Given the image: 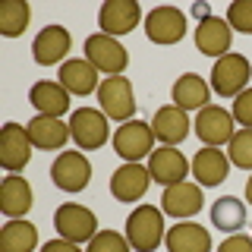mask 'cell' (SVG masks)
Returning a JSON list of instances; mask_svg holds the SVG:
<instances>
[{"mask_svg": "<svg viewBox=\"0 0 252 252\" xmlns=\"http://www.w3.org/2000/svg\"><path fill=\"white\" fill-rule=\"evenodd\" d=\"M164 211L155 205H139L129 218H126V240L132 252H155L164 243Z\"/></svg>", "mask_w": 252, "mask_h": 252, "instance_id": "1", "label": "cell"}, {"mask_svg": "<svg viewBox=\"0 0 252 252\" xmlns=\"http://www.w3.org/2000/svg\"><path fill=\"white\" fill-rule=\"evenodd\" d=\"M69 136H73L76 148H82V152L101 148L110 139L104 110H98V107H76L73 114H69Z\"/></svg>", "mask_w": 252, "mask_h": 252, "instance_id": "2", "label": "cell"}, {"mask_svg": "<svg viewBox=\"0 0 252 252\" xmlns=\"http://www.w3.org/2000/svg\"><path fill=\"white\" fill-rule=\"evenodd\" d=\"M98 101L107 120L129 123L136 114V94H132V82L126 76H107L98 85Z\"/></svg>", "mask_w": 252, "mask_h": 252, "instance_id": "3", "label": "cell"}, {"mask_svg": "<svg viewBox=\"0 0 252 252\" xmlns=\"http://www.w3.org/2000/svg\"><path fill=\"white\" fill-rule=\"evenodd\" d=\"M54 227H57L60 240L69 243H92L94 233H98V218H94L92 208L76 202H66L54 211Z\"/></svg>", "mask_w": 252, "mask_h": 252, "instance_id": "4", "label": "cell"}, {"mask_svg": "<svg viewBox=\"0 0 252 252\" xmlns=\"http://www.w3.org/2000/svg\"><path fill=\"white\" fill-rule=\"evenodd\" d=\"M249 76H252V66L243 54H224L211 66V89L220 98H236L240 92H246Z\"/></svg>", "mask_w": 252, "mask_h": 252, "instance_id": "5", "label": "cell"}, {"mask_svg": "<svg viewBox=\"0 0 252 252\" xmlns=\"http://www.w3.org/2000/svg\"><path fill=\"white\" fill-rule=\"evenodd\" d=\"M85 60H89L98 73H107V76H120L123 69L129 66V54H126V47L117 41V38L104 35V32L85 38Z\"/></svg>", "mask_w": 252, "mask_h": 252, "instance_id": "6", "label": "cell"}, {"mask_svg": "<svg viewBox=\"0 0 252 252\" xmlns=\"http://www.w3.org/2000/svg\"><path fill=\"white\" fill-rule=\"evenodd\" d=\"M152 142H155L152 123H145V120H129V123L117 126V132H114V152L120 155L126 164H139L142 158H148V155L155 152Z\"/></svg>", "mask_w": 252, "mask_h": 252, "instance_id": "7", "label": "cell"}, {"mask_svg": "<svg viewBox=\"0 0 252 252\" xmlns=\"http://www.w3.org/2000/svg\"><path fill=\"white\" fill-rule=\"evenodd\" d=\"M51 180L63 192H82L92 180V164L82 152H60L51 164Z\"/></svg>", "mask_w": 252, "mask_h": 252, "instance_id": "8", "label": "cell"}, {"mask_svg": "<svg viewBox=\"0 0 252 252\" xmlns=\"http://www.w3.org/2000/svg\"><path fill=\"white\" fill-rule=\"evenodd\" d=\"M145 35L152 44H180L186 38V16L177 6H155L145 16Z\"/></svg>", "mask_w": 252, "mask_h": 252, "instance_id": "9", "label": "cell"}, {"mask_svg": "<svg viewBox=\"0 0 252 252\" xmlns=\"http://www.w3.org/2000/svg\"><path fill=\"white\" fill-rule=\"evenodd\" d=\"M233 114L230 110H224V107H218V104H208V107H202L199 114H195V136H199L208 148H218V145H230V139L236 136V129H233Z\"/></svg>", "mask_w": 252, "mask_h": 252, "instance_id": "10", "label": "cell"}, {"mask_svg": "<svg viewBox=\"0 0 252 252\" xmlns=\"http://www.w3.org/2000/svg\"><path fill=\"white\" fill-rule=\"evenodd\" d=\"M32 139L26 132V126L19 123H6L0 132V164L6 173H19L26 164L32 161Z\"/></svg>", "mask_w": 252, "mask_h": 252, "instance_id": "11", "label": "cell"}, {"mask_svg": "<svg viewBox=\"0 0 252 252\" xmlns=\"http://www.w3.org/2000/svg\"><path fill=\"white\" fill-rule=\"evenodd\" d=\"M139 19H142V10H139L136 0H107L98 10V26L110 38L129 35V32L139 26Z\"/></svg>", "mask_w": 252, "mask_h": 252, "instance_id": "12", "label": "cell"}, {"mask_svg": "<svg viewBox=\"0 0 252 252\" xmlns=\"http://www.w3.org/2000/svg\"><path fill=\"white\" fill-rule=\"evenodd\" d=\"M148 183H152L148 167H142V164H123V167H117L110 173V195L123 205L139 202L142 195H145Z\"/></svg>", "mask_w": 252, "mask_h": 252, "instance_id": "13", "label": "cell"}, {"mask_svg": "<svg viewBox=\"0 0 252 252\" xmlns=\"http://www.w3.org/2000/svg\"><path fill=\"white\" fill-rule=\"evenodd\" d=\"M148 173H152L155 183L161 186H173V183H183L186 173H189V161L183 158V152L170 145H161L148 155Z\"/></svg>", "mask_w": 252, "mask_h": 252, "instance_id": "14", "label": "cell"}, {"mask_svg": "<svg viewBox=\"0 0 252 252\" xmlns=\"http://www.w3.org/2000/svg\"><path fill=\"white\" fill-rule=\"evenodd\" d=\"M230 41H233V29L227 19L220 16H205L195 26V47L208 57H224L230 54Z\"/></svg>", "mask_w": 252, "mask_h": 252, "instance_id": "15", "label": "cell"}, {"mask_svg": "<svg viewBox=\"0 0 252 252\" xmlns=\"http://www.w3.org/2000/svg\"><path fill=\"white\" fill-rule=\"evenodd\" d=\"M66 54H69V32L63 26H57V22L44 26L35 35V41H32V57H35L38 66H54Z\"/></svg>", "mask_w": 252, "mask_h": 252, "instance_id": "16", "label": "cell"}, {"mask_svg": "<svg viewBox=\"0 0 252 252\" xmlns=\"http://www.w3.org/2000/svg\"><path fill=\"white\" fill-rule=\"evenodd\" d=\"M202 186L199 183H173L164 186L161 192V211L170 218H192L195 211H202Z\"/></svg>", "mask_w": 252, "mask_h": 252, "instance_id": "17", "label": "cell"}, {"mask_svg": "<svg viewBox=\"0 0 252 252\" xmlns=\"http://www.w3.org/2000/svg\"><path fill=\"white\" fill-rule=\"evenodd\" d=\"M192 177H195V183H199L202 189H208V186H220L227 180V173H230V158H227L220 148H199L192 158Z\"/></svg>", "mask_w": 252, "mask_h": 252, "instance_id": "18", "label": "cell"}, {"mask_svg": "<svg viewBox=\"0 0 252 252\" xmlns=\"http://www.w3.org/2000/svg\"><path fill=\"white\" fill-rule=\"evenodd\" d=\"M26 132L32 145L41 148V152H60L66 145V139H73L69 136V123H60V117H47V114H38L35 120H29Z\"/></svg>", "mask_w": 252, "mask_h": 252, "instance_id": "19", "label": "cell"}, {"mask_svg": "<svg viewBox=\"0 0 252 252\" xmlns=\"http://www.w3.org/2000/svg\"><path fill=\"white\" fill-rule=\"evenodd\" d=\"M170 98L180 110H202V107H208V101H211V85L205 82L199 73H183L173 82Z\"/></svg>", "mask_w": 252, "mask_h": 252, "instance_id": "20", "label": "cell"}, {"mask_svg": "<svg viewBox=\"0 0 252 252\" xmlns=\"http://www.w3.org/2000/svg\"><path fill=\"white\" fill-rule=\"evenodd\" d=\"M152 132H155V139L158 142H164V145H180L186 136H189V117H186V110H180L177 104H167V107H161L155 114V120H152Z\"/></svg>", "mask_w": 252, "mask_h": 252, "instance_id": "21", "label": "cell"}, {"mask_svg": "<svg viewBox=\"0 0 252 252\" xmlns=\"http://www.w3.org/2000/svg\"><path fill=\"white\" fill-rule=\"evenodd\" d=\"M29 104L38 110V114H47V117H63L69 110V92L63 89L60 82H35L29 92Z\"/></svg>", "mask_w": 252, "mask_h": 252, "instance_id": "22", "label": "cell"}, {"mask_svg": "<svg viewBox=\"0 0 252 252\" xmlns=\"http://www.w3.org/2000/svg\"><path fill=\"white\" fill-rule=\"evenodd\" d=\"M98 69L92 66L89 60H66L60 66V85L66 89L69 94H79V98H85V94L98 92Z\"/></svg>", "mask_w": 252, "mask_h": 252, "instance_id": "23", "label": "cell"}, {"mask_svg": "<svg viewBox=\"0 0 252 252\" xmlns=\"http://www.w3.org/2000/svg\"><path fill=\"white\" fill-rule=\"evenodd\" d=\"M164 243H167V252H211V233L192 220L170 227Z\"/></svg>", "mask_w": 252, "mask_h": 252, "instance_id": "24", "label": "cell"}, {"mask_svg": "<svg viewBox=\"0 0 252 252\" xmlns=\"http://www.w3.org/2000/svg\"><path fill=\"white\" fill-rule=\"evenodd\" d=\"M29 208H32V186L26 183V177L10 173L0 183V211L6 218H22Z\"/></svg>", "mask_w": 252, "mask_h": 252, "instance_id": "25", "label": "cell"}, {"mask_svg": "<svg viewBox=\"0 0 252 252\" xmlns=\"http://www.w3.org/2000/svg\"><path fill=\"white\" fill-rule=\"evenodd\" d=\"M38 246V227L32 220L10 218L0 230V252H32Z\"/></svg>", "mask_w": 252, "mask_h": 252, "instance_id": "26", "label": "cell"}, {"mask_svg": "<svg viewBox=\"0 0 252 252\" xmlns=\"http://www.w3.org/2000/svg\"><path fill=\"white\" fill-rule=\"evenodd\" d=\"M211 224L224 233H240L246 227V205L236 199V195H220L211 205Z\"/></svg>", "mask_w": 252, "mask_h": 252, "instance_id": "27", "label": "cell"}, {"mask_svg": "<svg viewBox=\"0 0 252 252\" xmlns=\"http://www.w3.org/2000/svg\"><path fill=\"white\" fill-rule=\"evenodd\" d=\"M29 19H32V6L26 0H6L0 6V35L19 38L29 29Z\"/></svg>", "mask_w": 252, "mask_h": 252, "instance_id": "28", "label": "cell"}, {"mask_svg": "<svg viewBox=\"0 0 252 252\" xmlns=\"http://www.w3.org/2000/svg\"><path fill=\"white\" fill-rule=\"evenodd\" d=\"M227 158H230L233 167L252 170V129H240L227 145Z\"/></svg>", "mask_w": 252, "mask_h": 252, "instance_id": "29", "label": "cell"}, {"mask_svg": "<svg viewBox=\"0 0 252 252\" xmlns=\"http://www.w3.org/2000/svg\"><path fill=\"white\" fill-rule=\"evenodd\" d=\"M85 252H132V246H129V240H126L123 233L101 230V233H94V240L89 243Z\"/></svg>", "mask_w": 252, "mask_h": 252, "instance_id": "30", "label": "cell"}, {"mask_svg": "<svg viewBox=\"0 0 252 252\" xmlns=\"http://www.w3.org/2000/svg\"><path fill=\"white\" fill-rule=\"evenodd\" d=\"M227 22L243 35H252V0H233L227 6Z\"/></svg>", "mask_w": 252, "mask_h": 252, "instance_id": "31", "label": "cell"}, {"mask_svg": "<svg viewBox=\"0 0 252 252\" xmlns=\"http://www.w3.org/2000/svg\"><path fill=\"white\" fill-rule=\"evenodd\" d=\"M230 114H233V120L243 126V129H252V89L246 92H240L233 98V107H230Z\"/></svg>", "mask_w": 252, "mask_h": 252, "instance_id": "32", "label": "cell"}, {"mask_svg": "<svg viewBox=\"0 0 252 252\" xmlns=\"http://www.w3.org/2000/svg\"><path fill=\"white\" fill-rule=\"evenodd\" d=\"M218 252H252V236H246V233H230L218 246Z\"/></svg>", "mask_w": 252, "mask_h": 252, "instance_id": "33", "label": "cell"}, {"mask_svg": "<svg viewBox=\"0 0 252 252\" xmlns=\"http://www.w3.org/2000/svg\"><path fill=\"white\" fill-rule=\"evenodd\" d=\"M41 252H82V249H79V243H69V240H47Z\"/></svg>", "mask_w": 252, "mask_h": 252, "instance_id": "34", "label": "cell"}, {"mask_svg": "<svg viewBox=\"0 0 252 252\" xmlns=\"http://www.w3.org/2000/svg\"><path fill=\"white\" fill-rule=\"evenodd\" d=\"M246 202H252V177L246 180Z\"/></svg>", "mask_w": 252, "mask_h": 252, "instance_id": "35", "label": "cell"}]
</instances>
